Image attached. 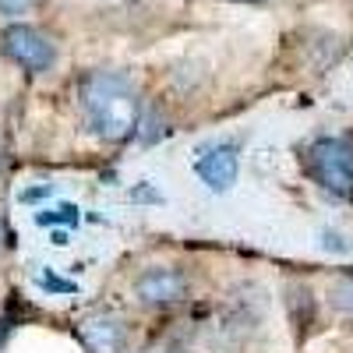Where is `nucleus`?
Wrapping results in <instances>:
<instances>
[{
    "label": "nucleus",
    "mask_w": 353,
    "mask_h": 353,
    "mask_svg": "<svg viewBox=\"0 0 353 353\" xmlns=\"http://www.w3.org/2000/svg\"><path fill=\"white\" fill-rule=\"evenodd\" d=\"M311 176L332 194L353 198V149L339 138H321L307 149Z\"/></svg>",
    "instance_id": "obj_2"
},
{
    "label": "nucleus",
    "mask_w": 353,
    "mask_h": 353,
    "mask_svg": "<svg viewBox=\"0 0 353 353\" xmlns=\"http://www.w3.org/2000/svg\"><path fill=\"white\" fill-rule=\"evenodd\" d=\"M0 50H4L8 61H14L18 68H25L28 74H46L57 64V46L46 32H39L36 25L14 21L4 28L0 36Z\"/></svg>",
    "instance_id": "obj_3"
},
{
    "label": "nucleus",
    "mask_w": 353,
    "mask_h": 353,
    "mask_svg": "<svg viewBox=\"0 0 353 353\" xmlns=\"http://www.w3.org/2000/svg\"><path fill=\"white\" fill-rule=\"evenodd\" d=\"M43 194H50V188H36V191H25V194H21V201H36V198H43Z\"/></svg>",
    "instance_id": "obj_13"
},
{
    "label": "nucleus",
    "mask_w": 353,
    "mask_h": 353,
    "mask_svg": "<svg viewBox=\"0 0 353 353\" xmlns=\"http://www.w3.org/2000/svg\"><path fill=\"white\" fill-rule=\"evenodd\" d=\"M237 4H261V0H237Z\"/></svg>",
    "instance_id": "obj_14"
},
{
    "label": "nucleus",
    "mask_w": 353,
    "mask_h": 353,
    "mask_svg": "<svg viewBox=\"0 0 353 353\" xmlns=\"http://www.w3.org/2000/svg\"><path fill=\"white\" fill-rule=\"evenodd\" d=\"M237 170H241V159H237V149H233V145H219V149L205 152L194 163V173L216 194H223V191H230L233 184H237Z\"/></svg>",
    "instance_id": "obj_5"
},
{
    "label": "nucleus",
    "mask_w": 353,
    "mask_h": 353,
    "mask_svg": "<svg viewBox=\"0 0 353 353\" xmlns=\"http://www.w3.org/2000/svg\"><path fill=\"white\" fill-rule=\"evenodd\" d=\"M325 248H329V251H332V248H336V251H346L350 244H346L343 237H336V233H325Z\"/></svg>",
    "instance_id": "obj_11"
},
{
    "label": "nucleus",
    "mask_w": 353,
    "mask_h": 353,
    "mask_svg": "<svg viewBox=\"0 0 353 353\" xmlns=\"http://www.w3.org/2000/svg\"><path fill=\"white\" fill-rule=\"evenodd\" d=\"M134 297L141 304H176L188 297V279L176 272V269H145L134 279Z\"/></svg>",
    "instance_id": "obj_4"
},
{
    "label": "nucleus",
    "mask_w": 353,
    "mask_h": 353,
    "mask_svg": "<svg viewBox=\"0 0 353 353\" xmlns=\"http://www.w3.org/2000/svg\"><path fill=\"white\" fill-rule=\"evenodd\" d=\"M131 198H152V201H159V194H156V191H152L149 184H141L138 191H131Z\"/></svg>",
    "instance_id": "obj_12"
},
{
    "label": "nucleus",
    "mask_w": 353,
    "mask_h": 353,
    "mask_svg": "<svg viewBox=\"0 0 353 353\" xmlns=\"http://www.w3.org/2000/svg\"><path fill=\"white\" fill-rule=\"evenodd\" d=\"M78 219H81V212L74 209V205H61V209H43V212L36 216L39 226H74Z\"/></svg>",
    "instance_id": "obj_7"
},
{
    "label": "nucleus",
    "mask_w": 353,
    "mask_h": 353,
    "mask_svg": "<svg viewBox=\"0 0 353 353\" xmlns=\"http://www.w3.org/2000/svg\"><path fill=\"white\" fill-rule=\"evenodd\" d=\"M78 336L88 353H121L128 346V332L113 314H88L78 325Z\"/></svg>",
    "instance_id": "obj_6"
},
{
    "label": "nucleus",
    "mask_w": 353,
    "mask_h": 353,
    "mask_svg": "<svg viewBox=\"0 0 353 353\" xmlns=\"http://www.w3.org/2000/svg\"><path fill=\"white\" fill-rule=\"evenodd\" d=\"M39 286L43 290H57V293H74V283H64L57 276H39Z\"/></svg>",
    "instance_id": "obj_10"
},
{
    "label": "nucleus",
    "mask_w": 353,
    "mask_h": 353,
    "mask_svg": "<svg viewBox=\"0 0 353 353\" xmlns=\"http://www.w3.org/2000/svg\"><path fill=\"white\" fill-rule=\"evenodd\" d=\"M329 301H332V307H336V311L353 314V276H346V279L332 283V290H329Z\"/></svg>",
    "instance_id": "obj_8"
},
{
    "label": "nucleus",
    "mask_w": 353,
    "mask_h": 353,
    "mask_svg": "<svg viewBox=\"0 0 353 353\" xmlns=\"http://www.w3.org/2000/svg\"><path fill=\"white\" fill-rule=\"evenodd\" d=\"M36 8V0H0V14L4 18H21Z\"/></svg>",
    "instance_id": "obj_9"
},
{
    "label": "nucleus",
    "mask_w": 353,
    "mask_h": 353,
    "mask_svg": "<svg viewBox=\"0 0 353 353\" xmlns=\"http://www.w3.org/2000/svg\"><path fill=\"white\" fill-rule=\"evenodd\" d=\"M81 110L96 138L128 141L141 128V99L121 71H92L81 81Z\"/></svg>",
    "instance_id": "obj_1"
}]
</instances>
